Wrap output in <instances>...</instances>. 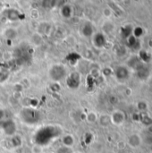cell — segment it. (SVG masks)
<instances>
[{
    "label": "cell",
    "instance_id": "cell-1",
    "mask_svg": "<svg viewBox=\"0 0 152 153\" xmlns=\"http://www.w3.org/2000/svg\"><path fill=\"white\" fill-rule=\"evenodd\" d=\"M63 143L66 147H71L72 145H73V138L71 135H66L64 137Z\"/></svg>",
    "mask_w": 152,
    "mask_h": 153
},
{
    "label": "cell",
    "instance_id": "cell-2",
    "mask_svg": "<svg viewBox=\"0 0 152 153\" xmlns=\"http://www.w3.org/2000/svg\"><path fill=\"white\" fill-rule=\"evenodd\" d=\"M95 44L98 46V47H101V46H103L104 45V43H105V39H104V37L102 36V35H100V34H98V35H96V37H95Z\"/></svg>",
    "mask_w": 152,
    "mask_h": 153
},
{
    "label": "cell",
    "instance_id": "cell-3",
    "mask_svg": "<svg viewBox=\"0 0 152 153\" xmlns=\"http://www.w3.org/2000/svg\"><path fill=\"white\" fill-rule=\"evenodd\" d=\"M127 153H130V152H127Z\"/></svg>",
    "mask_w": 152,
    "mask_h": 153
}]
</instances>
